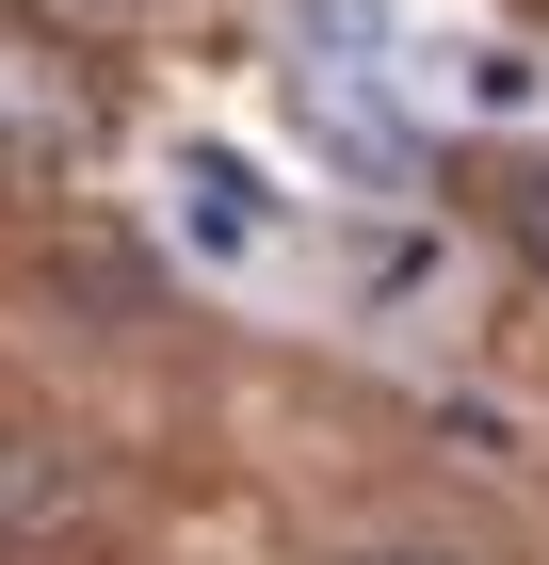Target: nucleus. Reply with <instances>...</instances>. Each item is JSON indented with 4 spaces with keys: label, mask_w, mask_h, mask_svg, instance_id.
Here are the masks:
<instances>
[{
    "label": "nucleus",
    "mask_w": 549,
    "mask_h": 565,
    "mask_svg": "<svg viewBox=\"0 0 549 565\" xmlns=\"http://www.w3.org/2000/svg\"><path fill=\"white\" fill-rule=\"evenodd\" d=\"M0 162L17 178H82L97 162V82L65 49H33V33H0Z\"/></svg>",
    "instance_id": "1"
},
{
    "label": "nucleus",
    "mask_w": 549,
    "mask_h": 565,
    "mask_svg": "<svg viewBox=\"0 0 549 565\" xmlns=\"http://www.w3.org/2000/svg\"><path fill=\"white\" fill-rule=\"evenodd\" d=\"M339 565H468L453 533H388V550H339Z\"/></svg>",
    "instance_id": "2"
},
{
    "label": "nucleus",
    "mask_w": 549,
    "mask_h": 565,
    "mask_svg": "<svg viewBox=\"0 0 549 565\" xmlns=\"http://www.w3.org/2000/svg\"><path fill=\"white\" fill-rule=\"evenodd\" d=\"M517 226H534V259H549V178H534V211H517Z\"/></svg>",
    "instance_id": "3"
},
{
    "label": "nucleus",
    "mask_w": 549,
    "mask_h": 565,
    "mask_svg": "<svg viewBox=\"0 0 549 565\" xmlns=\"http://www.w3.org/2000/svg\"><path fill=\"white\" fill-rule=\"evenodd\" d=\"M114 17H146V0H114Z\"/></svg>",
    "instance_id": "4"
}]
</instances>
